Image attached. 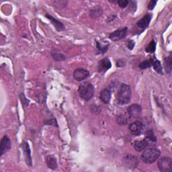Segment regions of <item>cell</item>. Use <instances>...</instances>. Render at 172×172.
Instances as JSON below:
<instances>
[{"mask_svg": "<svg viewBox=\"0 0 172 172\" xmlns=\"http://www.w3.org/2000/svg\"><path fill=\"white\" fill-rule=\"evenodd\" d=\"M47 124H49V125H53V126H58V124H57V121L55 119H52L51 120H48L47 123H46Z\"/></svg>", "mask_w": 172, "mask_h": 172, "instance_id": "d6a6232c", "label": "cell"}, {"mask_svg": "<svg viewBox=\"0 0 172 172\" xmlns=\"http://www.w3.org/2000/svg\"><path fill=\"white\" fill-rule=\"evenodd\" d=\"M45 16H46L47 18H48L50 21H51V24L55 26V29L58 31V32H61V31H63L65 30V25L63 24L61 22H60L59 20H57L56 18H55L53 16H51L50 14H48V13H47L46 15H45Z\"/></svg>", "mask_w": 172, "mask_h": 172, "instance_id": "4fadbf2b", "label": "cell"}, {"mask_svg": "<svg viewBox=\"0 0 172 172\" xmlns=\"http://www.w3.org/2000/svg\"><path fill=\"white\" fill-rule=\"evenodd\" d=\"M145 139H147L149 142L156 143L157 142V137L154 134L152 130H147L145 132Z\"/></svg>", "mask_w": 172, "mask_h": 172, "instance_id": "7402d4cb", "label": "cell"}, {"mask_svg": "<svg viewBox=\"0 0 172 172\" xmlns=\"http://www.w3.org/2000/svg\"><path fill=\"white\" fill-rule=\"evenodd\" d=\"M129 1H127V0H119V1H117L118 5L121 8H125L129 6Z\"/></svg>", "mask_w": 172, "mask_h": 172, "instance_id": "f1b7e54d", "label": "cell"}, {"mask_svg": "<svg viewBox=\"0 0 172 172\" xmlns=\"http://www.w3.org/2000/svg\"><path fill=\"white\" fill-rule=\"evenodd\" d=\"M152 67H153L154 70H155L157 73H159L160 75L163 74V67L161 66V62L158 59H157L155 57L153 58Z\"/></svg>", "mask_w": 172, "mask_h": 172, "instance_id": "ac0fdd59", "label": "cell"}, {"mask_svg": "<svg viewBox=\"0 0 172 172\" xmlns=\"http://www.w3.org/2000/svg\"><path fill=\"white\" fill-rule=\"evenodd\" d=\"M134 46H135V42L134 41V40H129V41L128 42V48H129V49L133 50Z\"/></svg>", "mask_w": 172, "mask_h": 172, "instance_id": "836d02e7", "label": "cell"}, {"mask_svg": "<svg viewBox=\"0 0 172 172\" xmlns=\"http://www.w3.org/2000/svg\"><path fill=\"white\" fill-rule=\"evenodd\" d=\"M131 94L132 92L130 86L125 83L122 84L117 95L118 102L121 105L127 104L130 101Z\"/></svg>", "mask_w": 172, "mask_h": 172, "instance_id": "3957f363", "label": "cell"}, {"mask_svg": "<svg viewBox=\"0 0 172 172\" xmlns=\"http://www.w3.org/2000/svg\"><path fill=\"white\" fill-rule=\"evenodd\" d=\"M103 13V11L101 8H95L89 12L90 17L93 18H97L100 17Z\"/></svg>", "mask_w": 172, "mask_h": 172, "instance_id": "44dd1931", "label": "cell"}, {"mask_svg": "<svg viewBox=\"0 0 172 172\" xmlns=\"http://www.w3.org/2000/svg\"><path fill=\"white\" fill-rule=\"evenodd\" d=\"M129 130L134 135H141L145 130V126L141 121H134L129 125Z\"/></svg>", "mask_w": 172, "mask_h": 172, "instance_id": "5b68a950", "label": "cell"}, {"mask_svg": "<svg viewBox=\"0 0 172 172\" xmlns=\"http://www.w3.org/2000/svg\"><path fill=\"white\" fill-rule=\"evenodd\" d=\"M89 76V72L83 68L76 69L73 72V78L77 81H81L85 80Z\"/></svg>", "mask_w": 172, "mask_h": 172, "instance_id": "30bf717a", "label": "cell"}, {"mask_svg": "<svg viewBox=\"0 0 172 172\" xmlns=\"http://www.w3.org/2000/svg\"><path fill=\"white\" fill-rule=\"evenodd\" d=\"M130 10H132L133 12H135L136 9H137V2L135 1H130L129 2Z\"/></svg>", "mask_w": 172, "mask_h": 172, "instance_id": "f546056e", "label": "cell"}, {"mask_svg": "<svg viewBox=\"0 0 172 172\" xmlns=\"http://www.w3.org/2000/svg\"><path fill=\"white\" fill-rule=\"evenodd\" d=\"M22 149L24 150V153L25 155V159L26 164L29 167H32L33 164H32V157H31V152L28 143L26 142H24L22 144Z\"/></svg>", "mask_w": 172, "mask_h": 172, "instance_id": "9a60e30c", "label": "cell"}, {"mask_svg": "<svg viewBox=\"0 0 172 172\" xmlns=\"http://www.w3.org/2000/svg\"><path fill=\"white\" fill-rule=\"evenodd\" d=\"M149 143L150 142L145 138L141 140V141H135L134 144V149L138 152L143 151L144 149H145L147 147L149 146Z\"/></svg>", "mask_w": 172, "mask_h": 172, "instance_id": "5bb4252c", "label": "cell"}, {"mask_svg": "<svg viewBox=\"0 0 172 172\" xmlns=\"http://www.w3.org/2000/svg\"><path fill=\"white\" fill-rule=\"evenodd\" d=\"M123 164L129 169H135L139 165V159L134 155H127L124 157Z\"/></svg>", "mask_w": 172, "mask_h": 172, "instance_id": "52a82bcc", "label": "cell"}, {"mask_svg": "<svg viewBox=\"0 0 172 172\" xmlns=\"http://www.w3.org/2000/svg\"><path fill=\"white\" fill-rule=\"evenodd\" d=\"M159 169L162 172H170L172 171V159L169 157H163L157 164Z\"/></svg>", "mask_w": 172, "mask_h": 172, "instance_id": "277c9868", "label": "cell"}, {"mask_svg": "<svg viewBox=\"0 0 172 172\" xmlns=\"http://www.w3.org/2000/svg\"><path fill=\"white\" fill-rule=\"evenodd\" d=\"M128 33V28L125 27L124 28L116 30L109 34V38L112 41H118L124 38Z\"/></svg>", "mask_w": 172, "mask_h": 172, "instance_id": "8992f818", "label": "cell"}, {"mask_svg": "<svg viewBox=\"0 0 172 172\" xmlns=\"http://www.w3.org/2000/svg\"><path fill=\"white\" fill-rule=\"evenodd\" d=\"M116 121L120 126H125L128 124V119L124 115H120L117 117Z\"/></svg>", "mask_w": 172, "mask_h": 172, "instance_id": "484cf974", "label": "cell"}, {"mask_svg": "<svg viewBox=\"0 0 172 172\" xmlns=\"http://www.w3.org/2000/svg\"><path fill=\"white\" fill-rule=\"evenodd\" d=\"M52 57L53 59L57 61H61L65 60V57L64 55L61 53H52Z\"/></svg>", "mask_w": 172, "mask_h": 172, "instance_id": "4316f807", "label": "cell"}, {"mask_svg": "<svg viewBox=\"0 0 172 172\" xmlns=\"http://www.w3.org/2000/svg\"><path fill=\"white\" fill-rule=\"evenodd\" d=\"M53 5L57 9H63L67 6V2L64 0H59V1H55L53 2Z\"/></svg>", "mask_w": 172, "mask_h": 172, "instance_id": "d4e9b609", "label": "cell"}, {"mask_svg": "<svg viewBox=\"0 0 172 172\" xmlns=\"http://www.w3.org/2000/svg\"><path fill=\"white\" fill-rule=\"evenodd\" d=\"M111 95L112 92L110 91V89L108 88L104 89L103 90H102L100 94H99V98H100L101 101L103 103H104L105 104H108L110 101Z\"/></svg>", "mask_w": 172, "mask_h": 172, "instance_id": "2e32d148", "label": "cell"}, {"mask_svg": "<svg viewBox=\"0 0 172 172\" xmlns=\"http://www.w3.org/2000/svg\"><path fill=\"white\" fill-rule=\"evenodd\" d=\"M126 65V61L123 58H121V59H119L116 63V66L118 67H124Z\"/></svg>", "mask_w": 172, "mask_h": 172, "instance_id": "1f68e13d", "label": "cell"}, {"mask_svg": "<svg viewBox=\"0 0 172 172\" xmlns=\"http://www.w3.org/2000/svg\"><path fill=\"white\" fill-rule=\"evenodd\" d=\"M116 18V15L110 16L109 17H108V18L107 19V22H112L113 20H114Z\"/></svg>", "mask_w": 172, "mask_h": 172, "instance_id": "e575fe53", "label": "cell"}, {"mask_svg": "<svg viewBox=\"0 0 172 172\" xmlns=\"http://www.w3.org/2000/svg\"><path fill=\"white\" fill-rule=\"evenodd\" d=\"M78 92L80 97L88 102L94 97L95 90L94 85L91 83L85 81L79 86Z\"/></svg>", "mask_w": 172, "mask_h": 172, "instance_id": "7a4b0ae2", "label": "cell"}, {"mask_svg": "<svg viewBox=\"0 0 172 172\" xmlns=\"http://www.w3.org/2000/svg\"><path fill=\"white\" fill-rule=\"evenodd\" d=\"M171 64H172V58L171 55L164 58V66L165 68V71L168 74L171 73Z\"/></svg>", "mask_w": 172, "mask_h": 172, "instance_id": "d6986e66", "label": "cell"}, {"mask_svg": "<svg viewBox=\"0 0 172 172\" xmlns=\"http://www.w3.org/2000/svg\"><path fill=\"white\" fill-rule=\"evenodd\" d=\"M156 4H157V1H155V0H152V1H151L148 4V10H153V9L155 8Z\"/></svg>", "mask_w": 172, "mask_h": 172, "instance_id": "4dcf8cb0", "label": "cell"}, {"mask_svg": "<svg viewBox=\"0 0 172 172\" xmlns=\"http://www.w3.org/2000/svg\"><path fill=\"white\" fill-rule=\"evenodd\" d=\"M11 141L7 135L3 136L0 143V156L7 153L11 149Z\"/></svg>", "mask_w": 172, "mask_h": 172, "instance_id": "9c48e42d", "label": "cell"}, {"mask_svg": "<svg viewBox=\"0 0 172 172\" xmlns=\"http://www.w3.org/2000/svg\"><path fill=\"white\" fill-rule=\"evenodd\" d=\"M151 19L152 14H151V13H147V14L144 15L141 20H139L137 22V25L140 28H142L143 30H144L149 26Z\"/></svg>", "mask_w": 172, "mask_h": 172, "instance_id": "7c38bea8", "label": "cell"}, {"mask_svg": "<svg viewBox=\"0 0 172 172\" xmlns=\"http://www.w3.org/2000/svg\"><path fill=\"white\" fill-rule=\"evenodd\" d=\"M156 50V43L152 40L151 42L149 43L147 45V47L145 48V51L149 53H154Z\"/></svg>", "mask_w": 172, "mask_h": 172, "instance_id": "cb8c5ba5", "label": "cell"}, {"mask_svg": "<svg viewBox=\"0 0 172 172\" xmlns=\"http://www.w3.org/2000/svg\"><path fill=\"white\" fill-rule=\"evenodd\" d=\"M152 64H153V58H150L140 63L139 67L141 69H147V68H150L151 67H152Z\"/></svg>", "mask_w": 172, "mask_h": 172, "instance_id": "ffe728a7", "label": "cell"}, {"mask_svg": "<svg viewBox=\"0 0 172 172\" xmlns=\"http://www.w3.org/2000/svg\"><path fill=\"white\" fill-rule=\"evenodd\" d=\"M20 99L21 101V103L24 106H28L29 104V100L27 99L26 96H24V94H21L20 95Z\"/></svg>", "mask_w": 172, "mask_h": 172, "instance_id": "83f0119b", "label": "cell"}, {"mask_svg": "<svg viewBox=\"0 0 172 172\" xmlns=\"http://www.w3.org/2000/svg\"><path fill=\"white\" fill-rule=\"evenodd\" d=\"M46 161L47 166L49 169L52 170H55L57 168V161L56 158L53 155H48L46 158Z\"/></svg>", "mask_w": 172, "mask_h": 172, "instance_id": "e0dca14e", "label": "cell"}, {"mask_svg": "<svg viewBox=\"0 0 172 172\" xmlns=\"http://www.w3.org/2000/svg\"><path fill=\"white\" fill-rule=\"evenodd\" d=\"M127 112L131 119H137V118H139L141 114L142 108L139 104H134L130 105L127 108Z\"/></svg>", "mask_w": 172, "mask_h": 172, "instance_id": "ba28073f", "label": "cell"}, {"mask_svg": "<svg viewBox=\"0 0 172 172\" xmlns=\"http://www.w3.org/2000/svg\"><path fill=\"white\" fill-rule=\"evenodd\" d=\"M96 43L97 49L99 51V53H106L108 50V48H109V46H110L109 44L102 45L100 43L98 42V41H96Z\"/></svg>", "mask_w": 172, "mask_h": 172, "instance_id": "603a6c76", "label": "cell"}, {"mask_svg": "<svg viewBox=\"0 0 172 172\" xmlns=\"http://www.w3.org/2000/svg\"><path fill=\"white\" fill-rule=\"evenodd\" d=\"M112 67V63L108 58H104L100 60L98 63V71L100 73H105L107 71L109 70Z\"/></svg>", "mask_w": 172, "mask_h": 172, "instance_id": "8fae6325", "label": "cell"}, {"mask_svg": "<svg viewBox=\"0 0 172 172\" xmlns=\"http://www.w3.org/2000/svg\"><path fill=\"white\" fill-rule=\"evenodd\" d=\"M161 155L159 149L156 147L146 148L141 154V159L147 164H152L155 163Z\"/></svg>", "mask_w": 172, "mask_h": 172, "instance_id": "6da1fadb", "label": "cell"}]
</instances>
